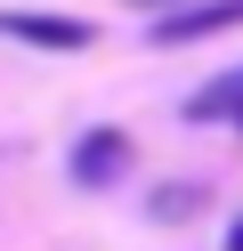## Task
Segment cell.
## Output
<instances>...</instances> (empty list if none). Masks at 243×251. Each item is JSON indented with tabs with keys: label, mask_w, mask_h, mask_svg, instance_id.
<instances>
[{
	"label": "cell",
	"mask_w": 243,
	"mask_h": 251,
	"mask_svg": "<svg viewBox=\"0 0 243 251\" xmlns=\"http://www.w3.org/2000/svg\"><path fill=\"white\" fill-rule=\"evenodd\" d=\"M65 170H73V186H81V195H106V186L130 170V130H113V122H106V130H81Z\"/></svg>",
	"instance_id": "cell-1"
},
{
	"label": "cell",
	"mask_w": 243,
	"mask_h": 251,
	"mask_svg": "<svg viewBox=\"0 0 243 251\" xmlns=\"http://www.w3.org/2000/svg\"><path fill=\"white\" fill-rule=\"evenodd\" d=\"M0 33L73 57V49H89V41H97V25H89V17H49V8H0Z\"/></svg>",
	"instance_id": "cell-2"
},
{
	"label": "cell",
	"mask_w": 243,
	"mask_h": 251,
	"mask_svg": "<svg viewBox=\"0 0 243 251\" xmlns=\"http://www.w3.org/2000/svg\"><path fill=\"white\" fill-rule=\"evenodd\" d=\"M243 25V0H187L170 17H154V49H187V41H211V33H235Z\"/></svg>",
	"instance_id": "cell-3"
},
{
	"label": "cell",
	"mask_w": 243,
	"mask_h": 251,
	"mask_svg": "<svg viewBox=\"0 0 243 251\" xmlns=\"http://www.w3.org/2000/svg\"><path fill=\"white\" fill-rule=\"evenodd\" d=\"M187 122H235V130H243V65L194 89V98H187Z\"/></svg>",
	"instance_id": "cell-4"
},
{
	"label": "cell",
	"mask_w": 243,
	"mask_h": 251,
	"mask_svg": "<svg viewBox=\"0 0 243 251\" xmlns=\"http://www.w3.org/2000/svg\"><path fill=\"white\" fill-rule=\"evenodd\" d=\"M194 202H203V186H162V195H154V219H187Z\"/></svg>",
	"instance_id": "cell-5"
},
{
	"label": "cell",
	"mask_w": 243,
	"mask_h": 251,
	"mask_svg": "<svg viewBox=\"0 0 243 251\" xmlns=\"http://www.w3.org/2000/svg\"><path fill=\"white\" fill-rule=\"evenodd\" d=\"M130 8H146V17H170V8H187V0H130Z\"/></svg>",
	"instance_id": "cell-6"
},
{
	"label": "cell",
	"mask_w": 243,
	"mask_h": 251,
	"mask_svg": "<svg viewBox=\"0 0 243 251\" xmlns=\"http://www.w3.org/2000/svg\"><path fill=\"white\" fill-rule=\"evenodd\" d=\"M227 251H243V219H235V227H227Z\"/></svg>",
	"instance_id": "cell-7"
}]
</instances>
